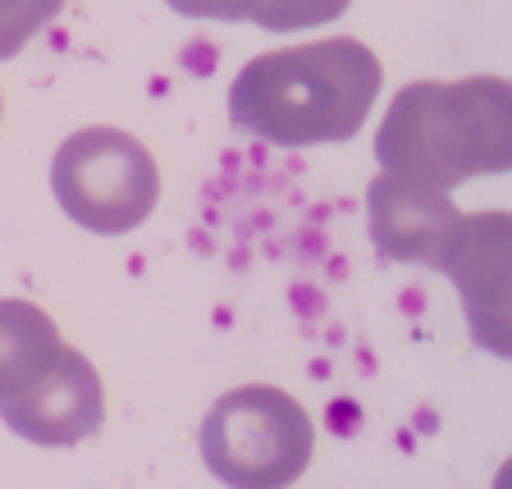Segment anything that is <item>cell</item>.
<instances>
[{"label":"cell","mask_w":512,"mask_h":489,"mask_svg":"<svg viewBox=\"0 0 512 489\" xmlns=\"http://www.w3.org/2000/svg\"><path fill=\"white\" fill-rule=\"evenodd\" d=\"M439 270L458 284L476 343L494 357H508V215H462Z\"/></svg>","instance_id":"8992f818"},{"label":"cell","mask_w":512,"mask_h":489,"mask_svg":"<svg viewBox=\"0 0 512 489\" xmlns=\"http://www.w3.org/2000/svg\"><path fill=\"white\" fill-rule=\"evenodd\" d=\"M174 14L183 19H224V23H243L238 0H165Z\"/></svg>","instance_id":"8fae6325"},{"label":"cell","mask_w":512,"mask_h":489,"mask_svg":"<svg viewBox=\"0 0 512 489\" xmlns=\"http://www.w3.org/2000/svg\"><path fill=\"white\" fill-rule=\"evenodd\" d=\"M508 101V83L494 74L462 83H407L375 133V156L389 174L439 192L503 174L512 160Z\"/></svg>","instance_id":"7a4b0ae2"},{"label":"cell","mask_w":512,"mask_h":489,"mask_svg":"<svg viewBox=\"0 0 512 489\" xmlns=\"http://www.w3.org/2000/svg\"><path fill=\"white\" fill-rule=\"evenodd\" d=\"M60 330L42 307L23 298H0V403L28 394L60 362Z\"/></svg>","instance_id":"ba28073f"},{"label":"cell","mask_w":512,"mask_h":489,"mask_svg":"<svg viewBox=\"0 0 512 489\" xmlns=\"http://www.w3.org/2000/svg\"><path fill=\"white\" fill-rule=\"evenodd\" d=\"M384 69L357 37L266 51L229 87V119L238 133L270 147H320L362 133L380 96Z\"/></svg>","instance_id":"6da1fadb"},{"label":"cell","mask_w":512,"mask_h":489,"mask_svg":"<svg viewBox=\"0 0 512 489\" xmlns=\"http://www.w3.org/2000/svg\"><path fill=\"white\" fill-rule=\"evenodd\" d=\"M352 0H238L243 23H256L266 32H298L334 23Z\"/></svg>","instance_id":"9c48e42d"},{"label":"cell","mask_w":512,"mask_h":489,"mask_svg":"<svg viewBox=\"0 0 512 489\" xmlns=\"http://www.w3.org/2000/svg\"><path fill=\"white\" fill-rule=\"evenodd\" d=\"M0 421L14 435L42 448H74L106 421V389L101 375L78 348H64L60 362L32 384L28 394L0 403Z\"/></svg>","instance_id":"5b68a950"},{"label":"cell","mask_w":512,"mask_h":489,"mask_svg":"<svg viewBox=\"0 0 512 489\" xmlns=\"http://www.w3.org/2000/svg\"><path fill=\"white\" fill-rule=\"evenodd\" d=\"M64 0H0V60H14L42 28L60 19Z\"/></svg>","instance_id":"30bf717a"},{"label":"cell","mask_w":512,"mask_h":489,"mask_svg":"<svg viewBox=\"0 0 512 489\" xmlns=\"http://www.w3.org/2000/svg\"><path fill=\"white\" fill-rule=\"evenodd\" d=\"M316 426L275 384H243L215 398L202 421V458L229 489H288L311 467Z\"/></svg>","instance_id":"3957f363"},{"label":"cell","mask_w":512,"mask_h":489,"mask_svg":"<svg viewBox=\"0 0 512 489\" xmlns=\"http://www.w3.org/2000/svg\"><path fill=\"white\" fill-rule=\"evenodd\" d=\"M55 202L92 234H128L160 202L156 156L124 128H83L51 160Z\"/></svg>","instance_id":"277c9868"},{"label":"cell","mask_w":512,"mask_h":489,"mask_svg":"<svg viewBox=\"0 0 512 489\" xmlns=\"http://www.w3.org/2000/svg\"><path fill=\"white\" fill-rule=\"evenodd\" d=\"M366 215H371L375 247L389 261L435 266V270L462 224V211L453 206L448 192L430 188V183L403 179V174L371 179V188H366Z\"/></svg>","instance_id":"52a82bcc"}]
</instances>
